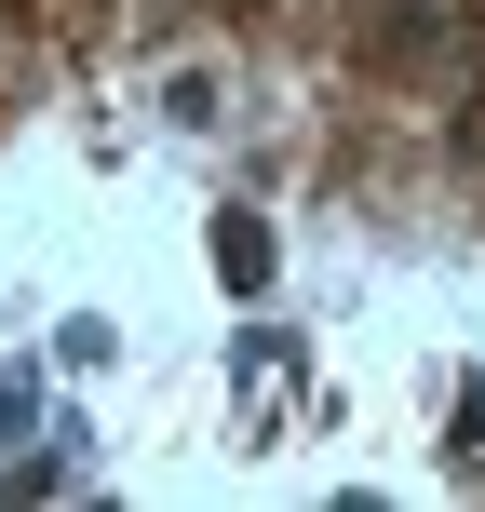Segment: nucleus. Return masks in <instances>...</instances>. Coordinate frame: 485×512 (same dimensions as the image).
<instances>
[{
	"label": "nucleus",
	"mask_w": 485,
	"mask_h": 512,
	"mask_svg": "<svg viewBox=\"0 0 485 512\" xmlns=\"http://www.w3.org/2000/svg\"><path fill=\"white\" fill-rule=\"evenodd\" d=\"M81 486V459H68V445H41V459H14V472H0V499H14V512H41V499H68Z\"/></svg>",
	"instance_id": "nucleus-3"
},
{
	"label": "nucleus",
	"mask_w": 485,
	"mask_h": 512,
	"mask_svg": "<svg viewBox=\"0 0 485 512\" xmlns=\"http://www.w3.org/2000/svg\"><path fill=\"white\" fill-rule=\"evenodd\" d=\"M459 459H472V472H485V378H472V391H459Z\"/></svg>",
	"instance_id": "nucleus-5"
},
{
	"label": "nucleus",
	"mask_w": 485,
	"mask_h": 512,
	"mask_svg": "<svg viewBox=\"0 0 485 512\" xmlns=\"http://www.w3.org/2000/svg\"><path fill=\"white\" fill-rule=\"evenodd\" d=\"M459 162H485V81H472V108H459Z\"/></svg>",
	"instance_id": "nucleus-6"
},
{
	"label": "nucleus",
	"mask_w": 485,
	"mask_h": 512,
	"mask_svg": "<svg viewBox=\"0 0 485 512\" xmlns=\"http://www.w3.org/2000/svg\"><path fill=\"white\" fill-rule=\"evenodd\" d=\"M230 14H270V0H230Z\"/></svg>",
	"instance_id": "nucleus-7"
},
{
	"label": "nucleus",
	"mask_w": 485,
	"mask_h": 512,
	"mask_svg": "<svg viewBox=\"0 0 485 512\" xmlns=\"http://www.w3.org/2000/svg\"><path fill=\"white\" fill-rule=\"evenodd\" d=\"M0 432H41V378L27 364H0Z\"/></svg>",
	"instance_id": "nucleus-4"
},
{
	"label": "nucleus",
	"mask_w": 485,
	"mask_h": 512,
	"mask_svg": "<svg viewBox=\"0 0 485 512\" xmlns=\"http://www.w3.org/2000/svg\"><path fill=\"white\" fill-rule=\"evenodd\" d=\"M459 27H472V0H351V68H378V81H445Z\"/></svg>",
	"instance_id": "nucleus-1"
},
{
	"label": "nucleus",
	"mask_w": 485,
	"mask_h": 512,
	"mask_svg": "<svg viewBox=\"0 0 485 512\" xmlns=\"http://www.w3.org/2000/svg\"><path fill=\"white\" fill-rule=\"evenodd\" d=\"M216 283H230V297H256V283H270V230H256L243 203L216 216Z\"/></svg>",
	"instance_id": "nucleus-2"
}]
</instances>
